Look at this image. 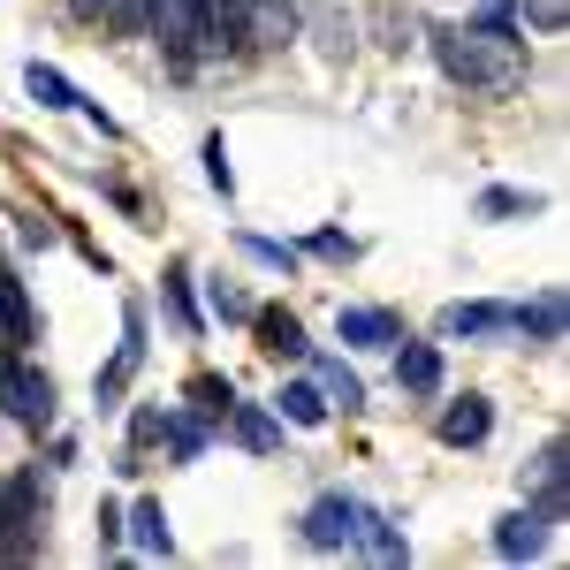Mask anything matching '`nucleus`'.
<instances>
[{
  "label": "nucleus",
  "instance_id": "28",
  "mask_svg": "<svg viewBox=\"0 0 570 570\" xmlns=\"http://www.w3.org/2000/svg\"><path fill=\"white\" fill-rule=\"evenodd\" d=\"M525 23H532V31H548V39H556V31L570 23V0H525Z\"/></svg>",
  "mask_w": 570,
  "mask_h": 570
},
{
  "label": "nucleus",
  "instance_id": "15",
  "mask_svg": "<svg viewBox=\"0 0 570 570\" xmlns=\"http://www.w3.org/2000/svg\"><path fill=\"white\" fill-rule=\"evenodd\" d=\"M122 532L137 540V556H160V563L176 556V532H168V510L160 502H137L130 518H122Z\"/></svg>",
  "mask_w": 570,
  "mask_h": 570
},
{
  "label": "nucleus",
  "instance_id": "9",
  "mask_svg": "<svg viewBox=\"0 0 570 570\" xmlns=\"http://www.w3.org/2000/svg\"><path fill=\"white\" fill-rule=\"evenodd\" d=\"M0 343H8V357H31V343H39V312L8 266H0Z\"/></svg>",
  "mask_w": 570,
  "mask_h": 570
},
{
  "label": "nucleus",
  "instance_id": "34",
  "mask_svg": "<svg viewBox=\"0 0 570 570\" xmlns=\"http://www.w3.org/2000/svg\"><path fill=\"white\" fill-rule=\"evenodd\" d=\"M16 236H23V244H39V252H46V244H53L61 228H53V220H46V214H23V228H16Z\"/></svg>",
  "mask_w": 570,
  "mask_h": 570
},
{
  "label": "nucleus",
  "instance_id": "25",
  "mask_svg": "<svg viewBox=\"0 0 570 570\" xmlns=\"http://www.w3.org/2000/svg\"><path fill=\"white\" fill-rule=\"evenodd\" d=\"M312 31H320V53H327V61H343V53H351V16L320 8V16H312Z\"/></svg>",
  "mask_w": 570,
  "mask_h": 570
},
{
  "label": "nucleus",
  "instance_id": "21",
  "mask_svg": "<svg viewBox=\"0 0 570 570\" xmlns=\"http://www.w3.org/2000/svg\"><path fill=\"white\" fill-rule=\"evenodd\" d=\"M274 411H282L289 426H327V395H320V381H289V389L274 395Z\"/></svg>",
  "mask_w": 570,
  "mask_h": 570
},
{
  "label": "nucleus",
  "instance_id": "10",
  "mask_svg": "<svg viewBox=\"0 0 570 570\" xmlns=\"http://www.w3.org/2000/svg\"><path fill=\"white\" fill-rule=\"evenodd\" d=\"M525 487H532V502H540L548 518H563V494H570V441H548V449L532 456Z\"/></svg>",
  "mask_w": 570,
  "mask_h": 570
},
{
  "label": "nucleus",
  "instance_id": "17",
  "mask_svg": "<svg viewBox=\"0 0 570 570\" xmlns=\"http://www.w3.org/2000/svg\"><path fill=\"white\" fill-rule=\"evenodd\" d=\"M395 335H403V327H395V312H381V305H351L343 312V343H357V351H389Z\"/></svg>",
  "mask_w": 570,
  "mask_h": 570
},
{
  "label": "nucleus",
  "instance_id": "22",
  "mask_svg": "<svg viewBox=\"0 0 570 570\" xmlns=\"http://www.w3.org/2000/svg\"><path fill=\"white\" fill-rule=\"evenodd\" d=\"M320 395H327V403H343V411H365V381H357L343 357H320Z\"/></svg>",
  "mask_w": 570,
  "mask_h": 570
},
{
  "label": "nucleus",
  "instance_id": "29",
  "mask_svg": "<svg viewBox=\"0 0 570 570\" xmlns=\"http://www.w3.org/2000/svg\"><path fill=\"white\" fill-rule=\"evenodd\" d=\"M532 206H540L532 190H487V198H480V214H487V220H502V214H532Z\"/></svg>",
  "mask_w": 570,
  "mask_h": 570
},
{
  "label": "nucleus",
  "instance_id": "7",
  "mask_svg": "<svg viewBox=\"0 0 570 570\" xmlns=\"http://www.w3.org/2000/svg\"><path fill=\"white\" fill-rule=\"evenodd\" d=\"M548 510L540 502H525V510H510L502 525H494V556H510V563H532V556H548Z\"/></svg>",
  "mask_w": 570,
  "mask_h": 570
},
{
  "label": "nucleus",
  "instance_id": "4",
  "mask_svg": "<svg viewBox=\"0 0 570 570\" xmlns=\"http://www.w3.org/2000/svg\"><path fill=\"white\" fill-rule=\"evenodd\" d=\"M0 411H8L16 426H46V419H53V381H46L31 357H8V373H0Z\"/></svg>",
  "mask_w": 570,
  "mask_h": 570
},
{
  "label": "nucleus",
  "instance_id": "19",
  "mask_svg": "<svg viewBox=\"0 0 570 570\" xmlns=\"http://www.w3.org/2000/svg\"><path fill=\"white\" fill-rule=\"evenodd\" d=\"M441 335H510V305H449Z\"/></svg>",
  "mask_w": 570,
  "mask_h": 570
},
{
  "label": "nucleus",
  "instance_id": "12",
  "mask_svg": "<svg viewBox=\"0 0 570 570\" xmlns=\"http://www.w3.org/2000/svg\"><path fill=\"white\" fill-rule=\"evenodd\" d=\"M395 389L441 395V351L434 343H403V335H395Z\"/></svg>",
  "mask_w": 570,
  "mask_h": 570
},
{
  "label": "nucleus",
  "instance_id": "24",
  "mask_svg": "<svg viewBox=\"0 0 570 570\" xmlns=\"http://www.w3.org/2000/svg\"><path fill=\"white\" fill-rule=\"evenodd\" d=\"M23 85H31V99H39V107H85V99H77V85H69L61 69H46V61H31V69H23Z\"/></svg>",
  "mask_w": 570,
  "mask_h": 570
},
{
  "label": "nucleus",
  "instance_id": "2",
  "mask_svg": "<svg viewBox=\"0 0 570 570\" xmlns=\"http://www.w3.org/2000/svg\"><path fill=\"white\" fill-rule=\"evenodd\" d=\"M145 39H160V53L176 69H198V61H220L228 46H244V31H236L228 0H153L145 8Z\"/></svg>",
  "mask_w": 570,
  "mask_h": 570
},
{
  "label": "nucleus",
  "instance_id": "33",
  "mask_svg": "<svg viewBox=\"0 0 570 570\" xmlns=\"http://www.w3.org/2000/svg\"><path fill=\"white\" fill-rule=\"evenodd\" d=\"M214 312H220V320H252L259 305H252L244 289H228V282H214Z\"/></svg>",
  "mask_w": 570,
  "mask_h": 570
},
{
  "label": "nucleus",
  "instance_id": "14",
  "mask_svg": "<svg viewBox=\"0 0 570 570\" xmlns=\"http://www.w3.org/2000/svg\"><path fill=\"white\" fill-rule=\"evenodd\" d=\"M85 23H99V31H115V39H145V8L153 0H69Z\"/></svg>",
  "mask_w": 570,
  "mask_h": 570
},
{
  "label": "nucleus",
  "instance_id": "18",
  "mask_svg": "<svg viewBox=\"0 0 570 570\" xmlns=\"http://www.w3.org/2000/svg\"><path fill=\"white\" fill-rule=\"evenodd\" d=\"M220 419H228V426H236V441H244V449H252V456H274V449H282V426H274V419H266L259 403H228V411H220Z\"/></svg>",
  "mask_w": 570,
  "mask_h": 570
},
{
  "label": "nucleus",
  "instance_id": "5",
  "mask_svg": "<svg viewBox=\"0 0 570 570\" xmlns=\"http://www.w3.org/2000/svg\"><path fill=\"white\" fill-rule=\"evenodd\" d=\"M228 8H236V31L252 53H282L297 39V0H228Z\"/></svg>",
  "mask_w": 570,
  "mask_h": 570
},
{
  "label": "nucleus",
  "instance_id": "1",
  "mask_svg": "<svg viewBox=\"0 0 570 570\" xmlns=\"http://www.w3.org/2000/svg\"><path fill=\"white\" fill-rule=\"evenodd\" d=\"M434 61L441 77L464 91H518L532 69L510 8H487V23H434Z\"/></svg>",
  "mask_w": 570,
  "mask_h": 570
},
{
  "label": "nucleus",
  "instance_id": "26",
  "mask_svg": "<svg viewBox=\"0 0 570 570\" xmlns=\"http://www.w3.org/2000/svg\"><path fill=\"white\" fill-rule=\"evenodd\" d=\"M168 305H176L183 335H206V320H198V305H190V274H183V266H168Z\"/></svg>",
  "mask_w": 570,
  "mask_h": 570
},
{
  "label": "nucleus",
  "instance_id": "27",
  "mask_svg": "<svg viewBox=\"0 0 570 570\" xmlns=\"http://www.w3.org/2000/svg\"><path fill=\"white\" fill-rule=\"evenodd\" d=\"M190 403H198V411H206V419H220V411H228V403H236V389H228V381H214V373H198V381H190Z\"/></svg>",
  "mask_w": 570,
  "mask_h": 570
},
{
  "label": "nucleus",
  "instance_id": "31",
  "mask_svg": "<svg viewBox=\"0 0 570 570\" xmlns=\"http://www.w3.org/2000/svg\"><path fill=\"white\" fill-rule=\"evenodd\" d=\"M305 252H312V259H357V236H343V228H320Z\"/></svg>",
  "mask_w": 570,
  "mask_h": 570
},
{
  "label": "nucleus",
  "instance_id": "6",
  "mask_svg": "<svg viewBox=\"0 0 570 570\" xmlns=\"http://www.w3.org/2000/svg\"><path fill=\"white\" fill-rule=\"evenodd\" d=\"M357 518H365V502H357V494H320V502L305 510V548H320V556L357 548Z\"/></svg>",
  "mask_w": 570,
  "mask_h": 570
},
{
  "label": "nucleus",
  "instance_id": "11",
  "mask_svg": "<svg viewBox=\"0 0 570 570\" xmlns=\"http://www.w3.org/2000/svg\"><path fill=\"white\" fill-rule=\"evenodd\" d=\"M434 434L449 441V449H480L487 434H494V411H487V395H456L449 411L434 419Z\"/></svg>",
  "mask_w": 570,
  "mask_h": 570
},
{
  "label": "nucleus",
  "instance_id": "20",
  "mask_svg": "<svg viewBox=\"0 0 570 570\" xmlns=\"http://www.w3.org/2000/svg\"><path fill=\"white\" fill-rule=\"evenodd\" d=\"M252 327H259V343L274 357H305L312 343H305V327H297V312H252Z\"/></svg>",
  "mask_w": 570,
  "mask_h": 570
},
{
  "label": "nucleus",
  "instance_id": "13",
  "mask_svg": "<svg viewBox=\"0 0 570 570\" xmlns=\"http://www.w3.org/2000/svg\"><path fill=\"white\" fill-rule=\"evenodd\" d=\"M357 548H365L373 563H411V540H403V525H395L389 510H373V502H365V518H357Z\"/></svg>",
  "mask_w": 570,
  "mask_h": 570
},
{
  "label": "nucleus",
  "instance_id": "35",
  "mask_svg": "<svg viewBox=\"0 0 570 570\" xmlns=\"http://www.w3.org/2000/svg\"><path fill=\"white\" fill-rule=\"evenodd\" d=\"M130 441H137V449H145V441H160V411H137V419H130Z\"/></svg>",
  "mask_w": 570,
  "mask_h": 570
},
{
  "label": "nucleus",
  "instance_id": "23",
  "mask_svg": "<svg viewBox=\"0 0 570 570\" xmlns=\"http://www.w3.org/2000/svg\"><path fill=\"white\" fill-rule=\"evenodd\" d=\"M160 434H168V456H176V464H198V456H206V426H198V411L160 419Z\"/></svg>",
  "mask_w": 570,
  "mask_h": 570
},
{
  "label": "nucleus",
  "instance_id": "32",
  "mask_svg": "<svg viewBox=\"0 0 570 570\" xmlns=\"http://www.w3.org/2000/svg\"><path fill=\"white\" fill-rule=\"evenodd\" d=\"M206 183H214L220 198L236 190V176H228V145H220V137H206Z\"/></svg>",
  "mask_w": 570,
  "mask_h": 570
},
{
  "label": "nucleus",
  "instance_id": "8",
  "mask_svg": "<svg viewBox=\"0 0 570 570\" xmlns=\"http://www.w3.org/2000/svg\"><path fill=\"white\" fill-rule=\"evenodd\" d=\"M137 365H145V312H122V343L107 357V373H99V403H122V389L137 381Z\"/></svg>",
  "mask_w": 570,
  "mask_h": 570
},
{
  "label": "nucleus",
  "instance_id": "3",
  "mask_svg": "<svg viewBox=\"0 0 570 570\" xmlns=\"http://www.w3.org/2000/svg\"><path fill=\"white\" fill-rule=\"evenodd\" d=\"M31 540H39V472H16L0 480V563L23 556Z\"/></svg>",
  "mask_w": 570,
  "mask_h": 570
},
{
  "label": "nucleus",
  "instance_id": "30",
  "mask_svg": "<svg viewBox=\"0 0 570 570\" xmlns=\"http://www.w3.org/2000/svg\"><path fill=\"white\" fill-rule=\"evenodd\" d=\"M236 244H244V252H252L259 266H282V274L297 266V252H289V244H274V236H236Z\"/></svg>",
  "mask_w": 570,
  "mask_h": 570
},
{
  "label": "nucleus",
  "instance_id": "16",
  "mask_svg": "<svg viewBox=\"0 0 570 570\" xmlns=\"http://www.w3.org/2000/svg\"><path fill=\"white\" fill-rule=\"evenodd\" d=\"M510 335H532V343H563V297H532V305H510Z\"/></svg>",
  "mask_w": 570,
  "mask_h": 570
}]
</instances>
